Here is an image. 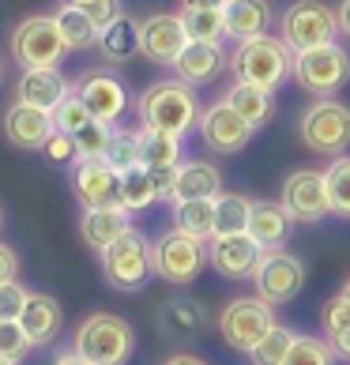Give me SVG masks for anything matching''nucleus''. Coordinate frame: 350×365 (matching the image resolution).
Instances as JSON below:
<instances>
[{"instance_id": "f257e3e1", "label": "nucleus", "mask_w": 350, "mask_h": 365, "mask_svg": "<svg viewBox=\"0 0 350 365\" xmlns=\"http://www.w3.org/2000/svg\"><path fill=\"white\" fill-rule=\"evenodd\" d=\"M136 113H140L143 128H158V132H170V136L185 140L188 132L200 128V113L204 110H200L196 87H188L173 76V79H158V83H151L140 94Z\"/></svg>"}, {"instance_id": "f03ea898", "label": "nucleus", "mask_w": 350, "mask_h": 365, "mask_svg": "<svg viewBox=\"0 0 350 365\" xmlns=\"http://www.w3.org/2000/svg\"><path fill=\"white\" fill-rule=\"evenodd\" d=\"M230 72L237 83H252L275 94L294 76V53L287 49L282 38L260 34V38H249V42H237V49L230 53Z\"/></svg>"}, {"instance_id": "7ed1b4c3", "label": "nucleus", "mask_w": 350, "mask_h": 365, "mask_svg": "<svg viewBox=\"0 0 350 365\" xmlns=\"http://www.w3.org/2000/svg\"><path fill=\"white\" fill-rule=\"evenodd\" d=\"M72 346L91 365H128L132 350H136V331L125 317L91 313L87 320H79Z\"/></svg>"}, {"instance_id": "20e7f679", "label": "nucleus", "mask_w": 350, "mask_h": 365, "mask_svg": "<svg viewBox=\"0 0 350 365\" xmlns=\"http://www.w3.org/2000/svg\"><path fill=\"white\" fill-rule=\"evenodd\" d=\"M298 136L313 155L339 158L350 147V106L339 98H316L298 117Z\"/></svg>"}, {"instance_id": "39448f33", "label": "nucleus", "mask_w": 350, "mask_h": 365, "mask_svg": "<svg viewBox=\"0 0 350 365\" xmlns=\"http://www.w3.org/2000/svg\"><path fill=\"white\" fill-rule=\"evenodd\" d=\"M207 267V241L188 237L181 230H166L151 241V272L170 287H188Z\"/></svg>"}, {"instance_id": "423d86ee", "label": "nucleus", "mask_w": 350, "mask_h": 365, "mask_svg": "<svg viewBox=\"0 0 350 365\" xmlns=\"http://www.w3.org/2000/svg\"><path fill=\"white\" fill-rule=\"evenodd\" d=\"M294 79L313 98H335L350 83V53L339 42L294 53Z\"/></svg>"}, {"instance_id": "0eeeda50", "label": "nucleus", "mask_w": 350, "mask_h": 365, "mask_svg": "<svg viewBox=\"0 0 350 365\" xmlns=\"http://www.w3.org/2000/svg\"><path fill=\"white\" fill-rule=\"evenodd\" d=\"M279 38L287 42L290 53H305V49L335 42L339 38V19L320 0H294L279 16Z\"/></svg>"}, {"instance_id": "6e6552de", "label": "nucleus", "mask_w": 350, "mask_h": 365, "mask_svg": "<svg viewBox=\"0 0 350 365\" xmlns=\"http://www.w3.org/2000/svg\"><path fill=\"white\" fill-rule=\"evenodd\" d=\"M102 260V275L110 282L113 290L120 294H136L147 287V279H151V241H147L140 230H128L120 241H113L110 249L98 252Z\"/></svg>"}, {"instance_id": "1a4fd4ad", "label": "nucleus", "mask_w": 350, "mask_h": 365, "mask_svg": "<svg viewBox=\"0 0 350 365\" xmlns=\"http://www.w3.org/2000/svg\"><path fill=\"white\" fill-rule=\"evenodd\" d=\"M11 57L23 68H61V61L68 57V46L57 31L53 16H26L11 31Z\"/></svg>"}, {"instance_id": "9d476101", "label": "nucleus", "mask_w": 350, "mask_h": 365, "mask_svg": "<svg viewBox=\"0 0 350 365\" xmlns=\"http://www.w3.org/2000/svg\"><path fill=\"white\" fill-rule=\"evenodd\" d=\"M275 305H267L264 297H234V302L222 305L219 313V335L226 339L230 350H241V354H249L252 346H257L267 331L275 328Z\"/></svg>"}, {"instance_id": "9b49d317", "label": "nucleus", "mask_w": 350, "mask_h": 365, "mask_svg": "<svg viewBox=\"0 0 350 365\" xmlns=\"http://www.w3.org/2000/svg\"><path fill=\"white\" fill-rule=\"evenodd\" d=\"M305 279H309L305 264L290 249H264L257 272H252V287L267 305H287L302 294Z\"/></svg>"}, {"instance_id": "f8f14e48", "label": "nucleus", "mask_w": 350, "mask_h": 365, "mask_svg": "<svg viewBox=\"0 0 350 365\" xmlns=\"http://www.w3.org/2000/svg\"><path fill=\"white\" fill-rule=\"evenodd\" d=\"M76 94H79V102L87 106V113L94 120H105V125H117V120L125 117L128 102H132L125 79L110 68H87L76 79Z\"/></svg>"}, {"instance_id": "ddd939ff", "label": "nucleus", "mask_w": 350, "mask_h": 365, "mask_svg": "<svg viewBox=\"0 0 350 365\" xmlns=\"http://www.w3.org/2000/svg\"><path fill=\"white\" fill-rule=\"evenodd\" d=\"M279 204L287 207L294 222L313 226L331 215V200H328V185H324V170H294L282 181Z\"/></svg>"}, {"instance_id": "4468645a", "label": "nucleus", "mask_w": 350, "mask_h": 365, "mask_svg": "<svg viewBox=\"0 0 350 365\" xmlns=\"http://www.w3.org/2000/svg\"><path fill=\"white\" fill-rule=\"evenodd\" d=\"M196 132H200V140H204V147L215 155H237L252 143V136H257V128H252L241 113H234L222 98L204 106Z\"/></svg>"}, {"instance_id": "2eb2a0df", "label": "nucleus", "mask_w": 350, "mask_h": 365, "mask_svg": "<svg viewBox=\"0 0 350 365\" xmlns=\"http://www.w3.org/2000/svg\"><path fill=\"white\" fill-rule=\"evenodd\" d=\"M188 34H185V19L181 11H155V16L140 19V53L151 64L173 68V61L185 53Z\"/></svg>"}, {"instance_id": "dca6fc26", "label": "nucleus", "mask_w": 350, "mask_h": 365, "mask_svg": "<svg viewBox=\"0 0 350 365\" xmlns=\"http://www.w3.org/2000/svg\"><path fill=\"white\" fill-rule=\"evenodd\" d=\"M72 192L87 207H120V173L105 158L72 162Z\"/></svg>"}, {"instance_id": "f3484780", "label": "nucleus", "mask_w": 350, "mask_h": 365, "mask_svg": "<svg viewBox=\"0 0 350 365\" xmlns=\"http://www.w3.org/2000/svg\"><path fill=\"white\" fill-rule=\"evenodd\" d=\"M0 128H4V140L19 147V151H42L46 140L57 132L49 110H38V106H26V102H11Z\"/></svg>"}, {"instance_id": "a211bd4d", "label": "nucleus", "mask_w": 350, "mask_h": 365, "mask_svg": "<svg viewBox=\"0 0 350 365\" xmlns=\"http://www.w3.org/2000/svg\"><path fill=\"white\" fill-rule=\"evenodd\" d=\"M264 249L249 234H230V237H211L207 241V264L222 279H252Z\"/></svg>"}, {"instance_id": "6ab92c4d", "label": "nucleus", "mask_w": 350, "mask_h": 365, "mask_svg": "<svg viewBox=\"0 0 350 365\" xmlns=\"http://www.w3.org/2000/svg\"><path fill=\"white\" fill-rule=\"evenodd\" d=\"M230 68V53L211 42H188L185 53L173 61V76L188 87H207Z\"/></svg>"}, {"instance_id": "aec40b11", "label": "nucleus", "mask_w": 350, "mask_h": 365, "mask_svg": "<svg viewBox=\"0 0 350 365\" xmlns=\"http://www.w3.org/2000/svg\"><path fill=\"white\" fill-rule=\"evenodd\" d=\"M72 79L61 68H23L19 83H16V102L38 106V110H57V106L72 94Z\"/></svg>"}, {"instance_id": "412c9836", "label": "nucleus", "mask_w": 350, "mask_h": 365, "mask_svg": "<svg viewBox=\"0 0 350 365\" xmlns=\"http://www.w3.org/2000/svg\"><path fill=\"white\" fill-rule=\"evenodd\" d=\"M19 328L23 335L31 339V346H49L57 343V335L64 328V309L53 294H42V290H31L23 305V317H19Z\"/></svg>"}, {"instance_id": "4be33fe9", "label": "nucleus", "mask_w": 350, "mask_h": 365, "mask_svg": "<svg viewBox=\"0 0 350 365\" xmlns=\"http://www.w3.org/2000/svg\"><path fill=\"white\" fill-rule=\"evenodd\" d=\"M132 226V215L125 207H87L83 219H79V237L87 241L94 252L110 249L113 241H120Z\"/></svg>"}, {"instance_id": "5701e85b", "label": "nucleus", "mask_w": 350, "mask_h": 365, "mask_svg": "<svg viewBox=\"0 0 350 365\" xmlns=\"http://www.w3.org/2000/svg\"><path fill=\"white\" fill-rule=\"evenodd\" d=\"M204 305L192 302V297H170V302L158 309V331L170 343H192L200 331H204Z\"/></svg>"}, {"instance_id": "b1692460", "label": "nucleus", "mask_w": 350, "mask_h": 365, "mask_svg": "<svg viewBox=\"0 0 350 365\" xmlns=\"http://www.w3.org/2000/svg\"><path fill=\"white\" fill-rule=\"evenodd\" d=\"M294 219L287 215L282 204H272V200H252V215H249V230L245 234L257 241L260 249H282L290 237Z\"/></svg>"}, {"instance_id": "393cba45", "label": "nucleus", "mask_w": 350, "mask_h": 365, "mask_svg": "<svg viewBox=\"0 0 350 365\" xmlns=\"http://www.w3.org/2000/svg\"><path fill=\"white\" fill-rule=\"evenodd\" d=\"M222 192V173L215 162L185 158L173 178V200H215Z\"/></svg>"}, {"instance_id": "a878e982", "label": "nucleus", "mask_w": 350, "mask_h": 365, "mask_svg": "<svg viewBox=\"0 0 350 365\" xmlns=\"http://www.w3.org/2000/svg\"><path fill=\"white\" fill-rule=\"evenodd\" d=\"M98 53L105 64H128L140 57V19L120 11V16L98 31Z\"/></svg>"}, {"instance_id": "bb28decb", "label": "nucleus", "mask_w": 350, "mask_h": 365, "mask_svg": "<svg viewBox=\"0 0 350 365\" xmlns=\"http://www.w3.org/2000/svg\"><path fill=\"white\" fill-rule=\"evenodd\" d=\"M226 38L249 42V38L267 34L272 26V0H226Z\"/></svg>"}, {"instance_id": "cd10ccee", "label": "nucleus", "mask_w": 350, "mask_h": 365, "mask_svg": "<svg viewBox=\"0 0 350 365\" xmlns=\"http://www.w3.org/2000/svg\"><path fill=\"white\" fill-rule=\"evenodd\" d=\"M222 102L230 106L234 113L245 117L252 128L267 125V120H272V113H275V94H267V91L252 87V83H237V79L230 83V91L222 94Z\"/></svg>"}, {"instance_id": "c85d7f7f", "label": "nucleus", "mask_w": 350, "mask_h": 365, "mask_svg": "<svg viewBox=\"0 0 350 365\" xmlns=\"http://www.w3.org/2000/svg\"><path fill=\"white\" fill-rule=\"evenodd\" d=\"M320 335L328 339V346L335 350V358L350 361V302L343 294H335L320 309Z\"/></svg>"}, {"instance_id": "c756f323", "label": "nucleus", "mask_w": 350, "mask_h": 365, "mask_svg": "<svg viewBox=\"0 0 350 365\" xmlns=\"http://www.w3.org/2000/svg\"><path fill=\"white\" fill-rule=\"evenodd\" d=\"M173 230L188 237H215V200H173Z\"/></svg>"}, {"instance_id": "7c9ffc66", "label": "nucleus", "mask_w": 350, "mask_h": 365, "mask_svg": "<svg viewBox=\"0 0 350 365\" xmlns=\"http://www.w3.org/2000/svg\"><path fill=\"white\" fill-rule=\"evenodd\" d=\"M53 19H57V31H61V38H64V46H68V53L98 46V26L91 23V16H87L83 8L61 4L57 11H53Z\"/></svg>"}, {"instance_id": "2f4dec72", "label": "nucleus", "mask_w": 350, "mask_h": 365, "mask_svg": "<svg viewBox=\"0 0 350 365\" xmlns=\"http://www.w3.org/2000/svg\"><path fill=\"white\" fill-rule=\"evenodd\" d=\"M140 132V166L147 170H158V166H181V140L170 136V132H158V128H136Z\"/></svg>"}, {"instance_id": "473e14b6", "label": "nucleus", "mask_w": 350, "mask_h": 365, "mask_svg": "<svg viewBox=\"0 0 350 365\" xmlns=\"http://www.w3.org/2000/svg\"><path fill=\"white\" fill-rule=\"evenodd\" d=\"M252 215V200L241 192H219L215 196V237L245 234Z\"/></svg>"}, {"instance_id": "72a5a7b5", "label": "nucleus", "mask_w": 350, "mask_h": 365, "mask_svg": "<svg viewBox=\"0 0 350 365\" xmlns=\"http://www.w3.org/2000/svg\"><path fill=\"white\" fill-rule=\"evenodd\" d=\"M151 204H158V188H155V178L147 166H132L120 173V207L128 215L136 211H147Z\"/></svg>"}, {"instance_id": "f704fd0d", "label": "nucleus", "mask_w": 350, "mask_h": 365, "mask_svg": "<svg viewBox=\"0 0 350 365\" xmlns=\"http://www.w3.org/2000/svg\"><path fill=\"white\" fill-rule=\"evenodd\" d=\"M181 19H185L188 42H211V46L226 42V16H222V8H185Z\"/></svg>"}, {"instance_id": "c9c22d12", "label": "nucleus", "mask_w": 350, "mask_h": 365, "mask_svg": "<svg viewBox=\"0 0 350 365\" xmlns=\"http://www.w3.org/2000/svg\"><path fill=\"white\" fill-rule=\"evenodd\" d=\"M324 185H328L331 215H339V219H350V155H339V158H331V162H328Z\"/></svg>"}, {"instance_id": "e433bc0d", "label": "nucleus", "mask_w": 350, "mask_h": 365, "mask_svg": "<svg viewBox=\"0 0 350 365\" xmlns=\"http://www.w3.org/2000/svg\"><path fill=\"white\" fill-rule=\"evenodd\" d=\"M294 339H298V335H294L290 328L275 324V328L249 350V361L252 365H282V361H287V354H290V346H294Z\"/></svg>"}, {"instance_id": "4c0bfd02", "label": "nucleus", "mask_w": 350, "mask_h": 365, "mask_svg": "<svg viewBox=\"0 0 350 365\" xmlns=\"http://www.w3.org/2000/svg\"><path fill=\"white\" fill-rule=\"evenodd\" d=\"M105 162H110L117 173L140 166V132L136 128H113V140L105 147Z\"/></svg>"}, {"instance_id": "58836bf2", "label": "nucleus", "mask_w": 350, "mask_h": 365, "mask_svg": "<svg viewBox=\"0 0 350 365\" xmlns=\"http://www.w3.org/2000/svg\"><path fill=\"white\" fill-rule=\"evenodd\" d=\"M282 365H335V350L324 335H298Z\"/></svg>"}, {"instance_id": "ea45409f", "label": "nucleus", "mask_w": 350, "mask_h": 365, "mask_svg": "<svg viewBox=\"0 0 350 365\" xmlns=\"http://www.w3.org/2000/svg\"><path fill=\"white\" fill-rule=\"evenodd\" d=\"M76 155L79 158H105V147H110V140H113V125H105V120H87L83 128L76 132ZM76 158V162H79Z\"/></svg>"}, {"instance_id": "a19ab883", "label": "nucleus", "mask_w": 350, "mask_h": 365, "mask_svg": "<svg viewBox=\"0 0 350 365\" xmlns=\"http://www.w3.org/2000/svg\"><path fill=\"white\" fill-rule=\"evenodd\" d=\"M91 120V113H87V106L79 102V94H76V87H72V94L64 98L57 110H53V128L57 132H68V136H76L79 128H83Z\"/></svg>"}, {"instance_id": "79ce46f5", "label": "nucleus", "mask_w": 350, "mask_h": 365, "mask_svg": "<svg viewBox=\"0 0 350 365\" xmlns=\"http://www.w3.org/2000/svg\"><path fill=\"white\" fill-rule=\"evenodd\" d=\"M31 339L23 335V328H19V320H0V358L4 361H23L26 354H31Z\"/></svg>"}, {"instance_id": "37998d69", "label": "nucleus", "mask_w": 350, "mask_h": 365, "mask_svg": "<svg viewBox=\"0 0 350 365\" xmlns=\"http://www.w3.org/2000/svg\"><path fill=\"white\" fill-rule=\"evenodd\" d=\"M31 290L23 282H0V320H19Z\"/></svg>"}, {"instance_id": "c03bdc74", "label": "nucleus", "mask_w": 350, "mask_h": 365, "mask_svg": "<svg viewBox=\"0 0 350 365\" xmlns=\"http://www.w3.org/2000/svg\"><path fill=\"white\" fill-rule=\"evenodd\" d=\"M42 155L49 162H57V166H72V162L79 158L76 155V140L68 136V132H53V136L46 140V147H42Z\"/></svg>"}, {"instance_id": "a18cd8bd", "label": "nucleus", "mask_w": 350, "mask_h": 365, "mask_svg": "<svg viewBox=\"0 0 350 365\" xmlns=\"http://www.w3.org/2000/svg\"><path fill=\"white\" fill-rule=\"evenodd\" d=\"M120 11H125V8H120V0H94V4L87 8V16H91V23L102 31V26H110Z\"/></svg>"}, {"instance_id": "49530a36", "label": "nucleus", "mask_w": 350, "mask_h": 365, "mask_svg": "<svg viewBox=\"0 0 350 365\" xmlns=\"http://www.w3.org/2000/svg\"><path fill=\"white\" fill-rule=\"evenodd\" d=\"M19 279V252L0 241V282H16Z\"/></svg>"}, {"instance_id": "de8ad7c7", "label": "nucleus", "mask_w": 350, "mask_h": 365, "mask_svg": "<svg viewBox=\"0 0 350 365\" xmlns=\"http://www.w3.org/2000/svg\"><path fill=\"white\" fill-rule=\"evenodd\" d=\"M155 188H158V200H173V178H177V166H158L151 170Z\"/></svg>"}, {"instance_id": "09e8293b", "label": "nucleus", "mask_w": 350, "mask_h": 365, "mask_svg": "<svg viewBox=\"0 0 350 365\" xmlns=\"http://www.w3.org/2000/svg\"><path fill=\"white\" fill-rule=\"evenodd\" d=\"M49 365H91L83 354H79L76 346H68V350H61V354H53V361Z\"/></svg>"}, {"instance_id": "8fccbe9b", "label": "nucleus", "mask_w": 350, "mask_h": 365, "mask_svg": "<svg viewBox=\"0 0 350 365\" xmlns=\"http://www.w3.org/2000/svg\"><path fill=\"white\" fill-rule=\"evenodd\" d=\"M163 365H207L200 354H192V350H177V354H170Z\"/></svg>"}, {"instance_id": "3c124183", "label": "nucleus", "mask_w": 350, "mask_h": 365, "mask_svg": "<svg viewBox=\"0 0 350 365\" xmlns=\"http://www.w3.org/2000/svg\"><path fill=\"white\" fill-rule=\"evenodd\" d=\"M335 19H339V34L350 38V0H339V8H335Z\"/></svg>"}, {"instance_id": "603ef678", "label": "nucleus", "mask_w": 350, "mask_h": 365, "mask_svg": "<svg viewBox=\"0 0 350 365\" xmlns=\"http://www.w3.org/2000/svg\"><path fill=\"white\" fill-rule=\"evenodd\" d=\"M181 8H226V0H181Z\"/></svg>"}, {"instance_id": "864d4df0", "label": "nucleus", "mask_w": 350, "mask_h": 365, "mask_svg": "<svg viewBox=\"0 0 350 365\" xmlns=\"http://www.w3.org/2000/svg\"><path fill=\"white\" fill-rule=\"evenodd\" d=\"M61 4H72V8H83V11H87V8L94 4V0H61Z\"/></svg>"}, {"instance_id": "5fc2aeb1", "label": "nucleus", "mask_w": 350, "mask_h": 365, "mask_svg": "<svg viewBox=\"0 0 350 365\" xmlns=\"http://www.w3.org/2000/svg\"><path fill=\"white\" fill-rule=\"evenodd\" d=\"M339 294H343V297H346V302H350V279L343 282V290H339Z\"/></svg>"}, {"instance_id": "6e6d98bb", "label": "nucleus", "mask_w": 350, "mask_h": 365, "mask_svg": "<svg viewBox=\"0 0 350 365\" xmlns=\"http://www.w3.org/2000/svg\"><path fill=\"white\" fill-rule=\"evenodd\" d=\"M0 83H4V61H0Z\"/></svg>"}, {"instance_id": "4d7b16f0", "label": "nucleus", "mask_w": 350, "mask_h": 365, "mask_svg": "<svg viewBox=\"0 0 350 365\" xmlns=\"http://www.w3.org/2000/svg\"><path fill=\"white\" fill-rule=\"evenodd\" d=\"M0 226H4V207H0Z\"/></svg>"}, {"instance_id": "13d9d810", "label": "nucleus", "mask_w": 350, "mask_h": 365, "mask_svg": "<svg viewBox=\"0 0 350 365\" xmlns=\"http://www.w3.org/2000/svg\"><path fill=\"white\" fill-rule=\"evenodd\" d=\"M0 365H16V361H4V358H0Z\"/></svg>"}]
</instances>
